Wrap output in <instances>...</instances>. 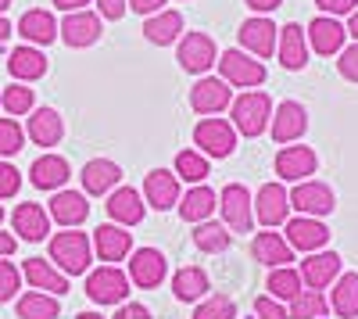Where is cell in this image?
Here are the masks:
<instances>
[{
  "mask_svg": "<svg viewBox=\"0 0 358 319\" xmlns=\"http://www.w3.org/2000/svg\"><path fill=\"white\" fill-rule=\"evenodd\" d=\"M90 258H94V244L79 229H65V234L50 237V262L62 269L65 276H79L90 269Z\"/></svg>",
  "mask_w": 358,
  "mask_h": 319,
  "instance_id": "cell-1",
  "label": "cell"
},
{
  "mask_svg": "<svg viewBox=\"0 0 358 319\" xmlns=\"http://www.w3.org/2000/svg\"><path fill=\"white\" fill-rule=\"evenodd\" d=\"M229 119H233V129L244 133V136H262L268 129V119H273V101L262 90H244L229 104Z\"/></svg>",
  "mask_w": 358,
  "mask_h": 319,
  "instance_id": "cell-2",
  "label": "cell"
},
{
  "mask_svg": "<svg viewBox=\"0 0 358 319\" xmlns=\"http://www.w3.org/2000/svg\"><path fill=\"white\" fill-rule=\"evenodd\" d=\"M219 212H222V219H226V226L233 229V234H251V226H255V197L248 194V187H241V183L222 187Z\"/></svg>",
  "mask_w": 358,
  "mask_h": 319,
  "instance_id": "cell-3",
  "label": "cell"
},
{
  "mask_svg": "<svg viewBox=\"0 0 358 319\" xmlns=\"http://www.w3.org/2000/svg\"><path fill=\"white\" fill-rule=\"evenodd\" d=\"M219 79H226L229 86H241V90H251V86L265 83V65L255 62L248 50H222L219 57Z\"/></svg>",
  "mask_w": 358,
  "mask_h": 319,
  "instance_id": "cell-4",
  "label": "cell"
},
{
  "mask_svg": "<svg viewBox=\"0 0 358 319\" xmlns=\"http://www.w3.org/2000/svg\"><path fill=\"white\" fill-rule=\"evenodd\" d=\"M86 295L97 305H122L129 295V276L115 266H101L86 276Z\"/></svg>",
  "mask_w": 358,
  "mask_h": 319,
  "instance_id": "cell-5",
  "label": "cell"
},
{
  "mask_svg": "<svg viewBox=\"0 0 358 319\" xmlns=\"http://www.w3.org/2000/svg\"><path fill=\"white\" fill-rule=\"evenodd\" d=\"M176 62L183 65L187 72H194V76H204L208 69L219 62L215 40L208 36V33H183V40H179V50H176Z\"/></svg>",
  "mask_w": 358,
  "mask_h": 319,
  "instance_id": "cell-6",
  "label": "cell"
},
{
  "mask_svg": "<svg viewBox=\"0 0 358 319\" xmlns=\"http://www.w3.org/2000/svg\"><path fill=\"white\" fill-rule=\"evenodd\" d=\"M194 143L208 158H229L236 148V129L226 119H201L194 129Z\"/></svg>",
  "mask_w": 358,
  "mask_h": 319,
  "instance_id": "cell-7",
  "label": "cell"
},
{
  "mask_svg": "<svg viewBox=\"0 0 358 319\" xmlns=\"http://www.w3.org/2000/svg\"><path fill=\"white\" fill-rule=\"evenodd\" d=\"M290 208H297L301 215H312V219H322V215H330L337 208V197L326 183L305 180V183H297L290 190Z\"/></svg>",
  "mask_w": 358,
  "mask_h": 319,
  "instance_id": "cell-8",
  "label": "cell"
},
{
  "mask_svg": "<svg viewBox=\"0 0 358 319\" xmlns=\"http://www.w3.org/2000/svg\"><path fill=\"white\" fill-rule=\"evenodd\" d=\"M290 215V190H283V183H265L255 194V219L265 229H276L283 226Z\"/></svg>",
  "mask_w": 358,
  "mask_h": 319,
  "instance_id": "cell-9",
  "label": "cell"
},
{
  "mask_svg": "<svg viewBox=\"0 0 358 319\" xmlns=\"http://www.w3.org/2000/svg\"><path fill=\"white\" fill-rule=\"evenodd\" d=\"M233 104V94H229V83L219 79V76H204L197 79V86L190 90V108L197 115H219Z\"/></svg>",
  "mask_w": 358,
  "mask_h": 319,
  "instance_id": "cell-10",
  "label": "cell"
},
{
  "mask_svg": "<svg viewBox=\"0 0 358 319\" xmlns=\"http://www.w3.org/2000/svg\"><path fill=\"white\" fill-rule=\"evenodd\" d=\"M305 129H308V111H305V104H297V101L276 104V115H273V122H268V133H273L276 143L301 140Z\"/></svg>",
  "mask_w": 358,
  "mask_h": 319,
  "instance_id": "cell-11",
  "label": "cell"
},
{
  "mask_svg": "<svg viewBox=\"0 0 358 319\" xmlns=\"http://www.w3.org/2000/svg\"><path fill=\"white\" fill-rule=\"evenodd\" d=\"M101 33H104L101 15L86 11V8L65 15V22L57 25V36H62L69 47H90V43H97V40H101Z\"/></svg>",
  "mask_w": 358,
  "mask_h": 319,
  "instance_id": "cell-12",
  "label": "cell"
},
{
  "mask_svg": "<svg viewBox=\"0 0 358 319\" xmlns=\"http://www.w3.org/2000/svg\"><path fill=\"white\" fill-rule=\"evenodd\" d=\"M294 251H305V255H315L319 248H326L330 241V229H326L322 219H312V215H301V219H290L287 222V237H283Z\"/></svg>",
  "mask_w": 358,
  "mask_h": 319,
  "instance_id": "cell-13",
  "label": "cell"
},
{
  "mask_svg": "<svg viewBox=\"0 0 358 319\" xmlns=\"http://www.w3.org/2000/svg\"><path fill=\"white\" fill-rule=\"evenodd\" d=\"M143 201L158 212H169L179 205V176L169 169H151L143 180Z\"/></svg>",
  "mask_w": 358,
  "mask_h": 319,
  "instance_id": "cell-14",
  "label": "cell"
},
{
  "mask_svg": "<svg viewBox=\"0 0 358 319\" xmlns=\"http://www.w3.org/2000/svg\"><path fill=\"white\" fill-rule=\"evenodd\" d=\"M11 226H15V234L29 244H40L47 241L50 234V215L43 205H36V201H22V205L11 212Z\"/></svg>",
  "mask_w": 358,
  "mask_h": 319,
  "instance_id": "cell-15",
  "label": "cell"
},
{
  "mask_svg": "<svg viewBox=\"0 0 358 319\" xmlns=\"http://www.w3.org/2000/svg\"><path fill=\"white\" fill-rule=\"evenodd\" d=\"M315 169H319V158L305 143H294V148H283L276 155V176L287 183H305V176H312Z\"/></svg>",
  "mask_w": 358,
  "mask_h": 319,
  "instance_id": "cell-16",
  "label": "cell"
},
{
  "mask_svg": "<svg viewBox=\"0 0 358 319\" xmlns=\"http://www.w3.org/2000/svg\"><path fill=\"white\" fill-rule=\"evenodd\" d=\"M22 276L33 283V291H43V295H54V298L69 295V276L54 262H47V258H25Z\"/></svg>",
  "mask_w": 358,
  "mask_h": 319,
  "instance_id": "cell-17",
  "label": "cell"
},
{
  "mask_svg": "<svg viewBox=\"0 0 358 319\" xmlns=\"http://www.w3.org/2000/svg\"><path fill=\"white\" fill-rule=\"evenodd\" d=\"M94 251L101 262H122V258L133 251V237L126 234V226H118V222H101L94 229Z\"/></svg>",
  "mask_w": 358,
  "mask_h": 319,
  "instance_id": "cell-18",
  "label": "cell"
},
{
  "mask_svg": "<svg viewBox=\"0 0 358 319\" xmlns=\"http://www.w3.org/2000/svg\"><path fill=\"white\" fill-rule=\"evenodd\" d=\"M276 33H280V29L268 22L265 15H258V18H248L236 36H241V47H244L248 54H255V57H273V54H276Z\"/></svg>",
  "mask_w": 358,
  "mask_h": 319,
  "instance_id": "cell-19",
  "label": "cell"
},
{
  "mask_svg": "<svg viewBox=\"0 0 358 319\" xmlns=\"http://www.w3.org/2000/svg\"><path fill=\"white\" fill-rule=\"evenodd\" d=\"M25 136L36 143V148H57L65 136V122L54 108H33L29 111V126H25Z\"/></svg>",
  "mask_w": 358,
  "mask_h": 319,
  "instance_id": "cell-20",
  "label": "cell"
},
{
  "mask_svg": "<svg viewBox=\"0 0 358 319\" xmlns=\"http://www.w3.org/2000/svg\"><path fill=\"white\" fill-rule=\"evenodd\" d=\"M305 36H308V43H312L315 54L330 57V54H341V50H344L348 29H344L337 18H330V15H319V18H312V25H308Z\"/></svg>",
  "mask_w": 358,
  "mask_h": 319,
  "instance_id": "cell-21",
  "label": "cell"
},
{
  "mask_svg": "<svg viewBox=\"0 0 358 319\" xmlns=\"http://www.w3.org/2000/svg\"><path fill=\"white\" fill-rule=\"evenodd\" d=\"M169 273V262L165 255L155 251V248H136L133 258H129V280L136 287H158Z\"/></svg>",
  "mask_w": 358,
  "mask_h": 319,
  "instance_id": "cell-22",
  "label": "cell"
},
{
  "mask_svg": "<svg viewBox=\"0 0 358 319\" xmlns=\"http://www.w3.org/2000/svg\"><path fill=\"white\" fill-rule=\"evenodd\" d=\"M341 255L337 251H315V255H308L305 262H301V280L312 287V291H322V287H330L337 276H341Z\"/></svg>",
  "mask_w": 358,
  "mask_h": 319,
  "instance_id": "cell-23",
  "label": "cell"
},
{
  "mask_svg": "<svg viewBox=\"0 0 358 319\" xmlns=\"http://www.w3.org/2000/svg\"><path fill=\"white\" fill-rule=\"evenodd\" d=\"M276 54H280V65L287 72H297V69L308 65V36H305V29L297 25V22H290V25L280 29Z\"/></svg>",
  "mask_w": 358,
  "mask_h": 319,
  "instance_id": "cell-24",
  "label": "cell"
},
{
  "mask_svg": "<svg viewBox=\"0 0 358 319\" xmlns=\"http://www.w3.org/2000/svg\"><path fill=\"white\" fill-rule=\"evenodd\" d=\"M143 212H147V201H143L140 190H133V187H115V190L108 194V215H111L118 226H136V222L143 219Z\"/></svg>",
  "mask_w": 358,
  "mask_h": 319,
  "instance_id": "cell-25",
  "label": "cell"
},
{
  "mask_svg": "<svg viewBox=\"0 0 358 319\" xmlns=\"http://www.w3.org/2000/svg\"><path fill=\"white\" fill-rule=\"evenodd\" d=\"M79 180H83V190L86 194L104 197V194H111L118 183H122V169H118L115 162H108V158H94V162L83 165Z\"/></svg>",
  "mask_w": 358,
  "mask_h": 319,
  "instance_id": "cell-26",
  "label": "cell"
},
{
  "mask_svg": "<svg viewBox=\"0 0 358 319\" xmlns=\"http://www.w3.org/2000/svg\"><path fill=\"white\" fill-rule=\"evenodd\" d=\"M18 36L29 40V47H47L57 40V22L47 8H33L18 18Z\"/></svg>",
  "mask_w": 358,
  "mask_h": 319,
  "instance_id": "cell-27",
  "label": "cell"
},
{
  "mask_svg": "<svg viewBox=\"0 0 358 319\" xmlns=\"http://www.w3.org/2000/svg\"><path fill=\"white\" fill-rule=\"evenodd\" d=\"M72 176V169L62 155H40L33 162V169H29V180H33V187L40 190H62Z\"/></svg>",
  "mask_w": 358,
  "mask_h": 319,
  "instance_id": "cell-28",
  "label": "cell"
},
{
  "mask_svg": "<svg viewBox=\"0 0 358 319\" xmlns=\"http://www.w3.org/2000/svg\"><path fill=\"white\" fill-rule=\"evenodd\" d=\"M54 222H62L65 229H76L79 222H86L90 215V205H86V194H76V190H57L50 197V212H47Z\"/></svg>",
  "mask_w": 358,
  "mask_h": 319,
  "instance_id": "cell-29",
  "label": "cell"
},
{
  "mask_svg": "<svg viewBox=\"0 0 358 319\" xmlns=\"http://www.w3.org/2000/svg\"><path fill=\"white\" fill-rule=\"evenodd\" d=\"M251 251H255L258 262H262V266H268V269H280V266L294 262V248H290L280 234H273V229H265V234H255Z\"/></svg>",
  "mask_w": 358,
  "mask_h": 319,
  "instance_id": "cell-30",
  "label": "cell"
},
{
  "mask_svg": "<svg viewBox=\"0 0 358 319\" xmlns=\"http://www.w3.org/2000/svg\"><path fill=\"white\" fill-rule=\"evenodd\" d=\"M219 208V194L212 187H190L183 197H179V215H183L187 222H204V219H212V212Z\"/></svg>",
  "mask_w": 358,
  "mask_h": 319,
  "instance_id": "cell-31",
  "label": "cell"
},
{
  "mask_svg": "<svg viewBox=\"0 0 358 319\" xmlns=\"http://www.w3.org/2000/svg\"><path fill=\"white\" fill-rule=\"evenodd\" d=\"M8 72H11L18 83L43 79V76H47V54L36 50V47H15L11 57H8Z\"/></svg>",
  "mask_w": 358,
  "mask_h": 319,
  "instance_id": "cell-32",
  "label": "cell"
},
{
  "mask_svg": "<svg viewBox=\"0 0 358 319\" xmlns=\"http://www.w3.org/2000/svg\"><path fill=\"white\" fill-rule=\"evenodd\" d=\"M143 36L155 47H169L176 40H183V15L179 11H158L143 22Z\"/></svg>",
  "mask_w": 358,
  "mask_h": 319,
  "instance_id": "cell-33",
  "label": "cell"
},
{
  "mask_svg": "<svg viewBox=\"0 0 358 319\" xmlns=\"http://www.w3.org/2000/svg\"><path fill=\"white\" fill-rule=\"evenodd\" d=\"M172 295L179 302H197L208 295V273L197 269V266H187V269H179L172 276Z\"/></svg>",
  "mask_w": 358,
  "mask_h": 319,
  "instance_id": "cell-34",
  "label": "cell"
},
{
  "mask_svg": "<svg viewBox=\"0 0 358 319\" xmlns=\"http://www.w3.org/2000/svg\"><path fill=\"white\" fill-rule=\"evenodd\" d=\"M62 316V302L43 291H29L18 298V319H57Z\"/></svg>",
  "mask_w": 358,
  "mask_h": 319,
  "instance_id": "cell-35",
  "label": "cell"
},
{
  "mask_svg": "<svg viewBox=\"0 0 358 319\" xmlns=\"http://www.w3.org/2000/svg\"><path fill=\"white\" fill-rule=\"evenodd\" d=\"M334 312L341 319H355L358 316V273H344L334 283V298H330Z\"/></svg>",
  "mask_w": 358,
  "mask_h": 319,
  "instance_id": "cell-36",
  "label": "cell"
},
{
  "mask_svg": "<svg viewBox=\"0 0 358 319\" xmlns=\"http://www.w3.org/2000/svg\"><path fill=\"white\" fill-rule=\"evenodd\" d=\"M301 273L290 269V266H280L268 273V298H276V302H294L297 295H301Z\"/></svg>",
  "mask_w": 358,
  "mask_h": 319,
  "instance_id": "cell-37",
  "label": "cell"
},
{
  "mask_svg": "<svg viewBox=\"0 0 358 319\" xmlns=\"http://www.w3.org/2000/svg\"><path fill=\"white\" fill-rule=\"evenodd\" d=\"M229 241H233V234L222 226V222H212V219H204V222H197V229H194V244L201 248V251H226L229 248Z\"/></svg>",
  "mask_w": 358,
  "mask_h": 319,
  "instance_id": "cell-38",
  "label": "cell"
},
{
  "mask_svg": "<svg viewBox=\"0 0 358 319\" xmlns=\"http://www.w3.org/2000/svg\"><path fill=\"white\" fill-rule=\"evenodd\" d=\"M326 312H330V302H326L319 291H301L287 309L290 319H326Z\"/></svg>",
  "mask_w": 358,
  "mask_h": 319,
  "instance_id": "cell-39",
  "label": "cell"
},
{
  "mask_svg": "<svg viewBox=\"0 0 358 319\" xmlns=\"http://www.w3.org/2000/svg\"><path fill=\"white\" fill-rule=\"evenodd\" d=\"M176 176L197 187V183L208 176V158H204L201 151H179V155H176Z\"/></svg>",
  "mask_w": 358,
  "mask_h": 319,
  "instance_id": "cell-40",
  "label": "cell"
},
{
  "mask_svg": "<svg viewBox=\"0 0 358 319\" xmlns=\"http://www.w3.org/2000/svg\"><path fill=\"white\" fill-rule=\"evenodd\" d=\"M0 108L8 115H29L33 111V90L25 83H11L4 94H0Z\"/></svg>",
  "mask_w": 358,
  "mask_h": 319,
  "instance_id": "cell-41",
  "label": "cell"
},
{
  "mask_svg": "<svg viewBox=\"0 0 358 319\" xmlns=\"http://www.w3.org/2000/svg\"><path fill=\"white\" fill-rule=\"evenodd\" d=\"M194 319H236V305L226 295H212L194 309Z\"/></svg>",
  "mask_w": 358,
  "mask_h": 319,
  "instance_id": "cell-42",
  "label": "cell"
},
{
  "mask_svg": "<svg viewBox=\"0 0 358 319\" xmlns=\"http://www.w3.org/2000/svg\"><path fill=\"white\" fill-rule=\"evenodd\" d=\"M25 148V129L15 119H0V158H11Z\"/></svg>",
  "mask_w": 358,
  "mask_h": 319,
  "instance_id": "cell-43",
  "label": "cell"
},
{
  "mask_svg": "<svg viewBox=\"0 0 358 319\" xmlns=\"http://www.w3.org/2000/svg\"><path fill=\"white\" fill-rule=\"evenodd\" d=\"M22 287V273L18 266H11L8 258H0V302H11Z\"/></svg>",
  "mask_w": 358,
  "mask_h": 319,
  "instance_id": "cell-44",
  "label": "cell"
},
{
  "mask_svg": "<svg viewBox=\"0 0 358 319\" xmlns=\"http://www.w3.org/2000/svg\"><path fill=\"white\" fill-rule=\"evenodd\" d=\"M18 187H22V172H18L11 162H0V201L15 197Z\"/></svg>",
  "mask_w": 358,
  "mask_h": 319,
  "instance_id": "cell-45",
  "label": "cell"
},
{
  "mask_svg": "<svg viewBox=\"0 0 358 319\" xmlns=\"http://www.w3.org/2000/svg\"><path fill=\"white\" fill-rule=\"evenodd\" d=\"M337 69H341V76H344V79L358 83V43H351V47H344V50H341Z\"/></svg>",
  "mask_w": 358,
  "mask_h": 319,
  "instance_id": "cell-46",
  "label": "cell"
},
{
  "mask_svg": "<svg viewBox=\"0 0 358 319\" xmlns=\"http://www.w3.org/2000/svg\"><path fill=\"white\" fill-rule=\"evenodd\" d=\"M255 319H290V316L276 298H258L255 302Z\"/></svg>",
  "mask_w": 358,
  "mask_h": 319,
  "instance_id": "cell-47",
  "label": "cell"
},
{
  "mask_svg": "<svg viewBox=\"0 0 358 319\" xmlns=\"http://www.w3.org/2000/svg\"><path fill=\"white\" fill-rule=\"evenodd\" d=\"M315 8H319L322 15L337 18V15H351V11L358 8V0H315Z\"/></svg>",
  "mask_w": 358,
  "mask_h": 319,
  "instance_id": "cell-48",
  "label": "cell"
},
{
  "mask_svg": "<svg viewBox=\"0 0 358 319\" xmlns=\"http://www.w3.org/2000/svg\"><path fill=\"white\" fill-rule=\"evenodd\" d=\"M126 0H97V15L101 18H108V22H118V18H122L126 15Z\"/></svg>",
  "mask_w": 358,
  "mask_h": 319,
  "instance_id": "cell-49",
  "label": "cell"
},
{
  "mask_svg": "<svg viewBox=\"0 0 358 319\" xmlns=\"http://www.w3.org/2000/svg\"><path fill=\"white\" fill-rule=\"evenodd\" d=\"M115 319H151V312H147L140 302H129V305H118Z\"/></svg>",
  "mask_w": 358,
  "mask_h": 319,
  "instance_id": "cell-50",
  "label": "cell"
},
{
  "mask_svg": "<svg viewBox=\"0 0 358 319\" xmlns=\"http://www.w3.org/2000/svg\"><path fill=\"white\" fill-rule=\"evenodd\" d=\"M126 4L133 8V11H140V15H147V18H151V15H158V11H165L162 4H165V0H126Z\"/></svg>",
  "mask_w": 358,
  "mask_h": 319,
  "instance_id": "cell-51",
  "label": "cell"
},
{
  "mask_svg": "<svg viewBox=\"0 0 358 319\" xmlns=\"http://www.w3.org/2000/svg\"><path fill=\"white\" fill-rule=\"evenodd\" d=\"M50 4L57 8V11H65V15H72V11H83L90 0H50Z\"/></svg>",
  "mask_w": 358,
  "mask_h": 319,
  "instance_id": "cell-52",
  "label": "cell"
},
{
  "mask_svg": "<svg viewBox=\"0 0 358 319\" xmlns=\"http://www.w3.org/2000/svg\"><path fill=\"white\" fill-rule=\"evenodd\" d=\"M15 248H18V241H15L11 234H4V229H0V258H11Z\"/></svg>",
  "mask_w": 358,
  "mask_h": 319,
  "instance_id": "cell-53",
  "label": "cell"
},
{
  "mask_svg": "<svg viewBox=\"0 0 358 319\" xmlns=\"http://www.w3.org/2000/svg\"><path fill=\"white\" fill-rule=\"evenodd\" d=\"M248 8L258 11V15H268V11H276V8H280V0H248Z\"/></svg>",
  "mask_w": 358,
  "mask_h": 319,
  "instance_id": "cell-54",
  "label": "cell"
},
{
  "mask_svg": "<svg viewBox=\"0 0 358 319\" xmlns=\"http://www.w3.org/2000/svg\"><path fill=\"white\" fill-rule=\"evenodd\" d=\"M8 36H11V22L0 15V43H8Z\"/></svg>",
  "mask_w": 358,
  "mask_h": 319,
  "instance_id": "cell-55",
  "label": "cell"
},
{
  "mask_svg": "<svg viewBox=\"0 0 358 319\" xmlns=\"http://www.w3.org/2000/svg\"><path fill=\"white\" fill-rule=\"evenodd\" d=\"M348 36H355V40H358V8L351 11V22H348Z\"/></svg>",
  "mask_w": 358,
  "mask_h": 319,
  "instance_id": "cell-56",
  "label": "cell"
},
{
  "mask_svg": "<svg viewBox=\"0 0 358 319\" xmlns=\"http://www.w3.org/2000/svg\"><path fill=\"white\" fill-rule=\"evenodd\" d=\"M76 319H104V316H97V312H79Z\"/></svg>",
  "mask_w": 358,
  "mask_h": 319,
  "instance_id": "cell-57",
  "label": "cell"
},
{
  "mask_svg": "<svg viewBox=\"0 0 358 319\" xmlns=\"http://www.w3.org/2000/svg\"><path fill=\"white\" fill-rule=\"evenodd\" d=\"M8 8H11V0H0V15H4Z\"/></svg>",
  "mask_w": 358,
  "mask_h": 319,
  "instance_id": "cell-58",
  "label": "cell"
},
{
  "mask_svg": "<svg viewBox=\"0 0 358 319\" xmlns=\"http://www.w3.org/2000/svg\"><path fill=\"white\" fill-rule=\"evenodd\" d=\"M0 222H4V208H0Z\"/></svg>",
  "mask_w": 358,
  "mask_h": 319,
  "instance_id": "cell-59",
  "label": "cell"
}]
</instances>
